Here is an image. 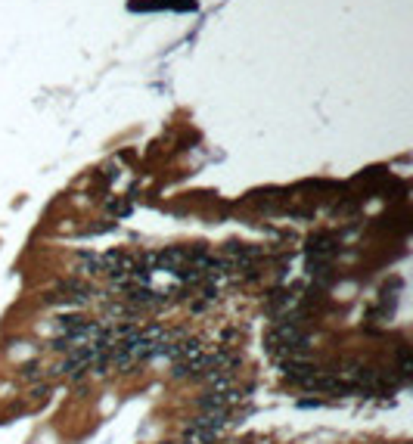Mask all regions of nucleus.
<instances>
[{"label":"nucleus","instance_id":"obj_1","mask_svg":"<svg viewBox=\"0 0 413 444\" xmlns=\"http://www.w3.org/2000/svg\"><path fill=\"white\" fill-rule=\"evenodd\" d=\"M100 292L90 283H84L81 277H69L65 283H60V289L47 298L50 305H62V307H81L87 302H97Z\"/></svg>","mask_w":413,"mask_h":444},{"label":"nucleus","instance_id":"obj_2","mask_svg":"<svg viewBox=\"0 0 413 444\" xmlns=\"http://www.w3.org/2000/svg\"><path fill=\"white\" fill-rule=\"evenodd\" d=\"M75 270H78L81 277H97V274H100V255H93V252H81V255H78Z\"/></svg>","mask_w":413,"mask_h":444}]
</instances>
